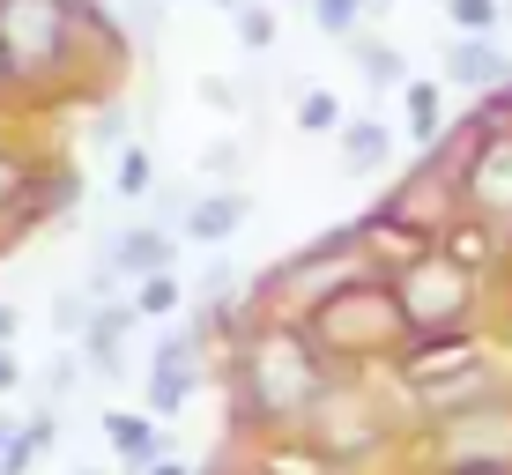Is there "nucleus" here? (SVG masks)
I'll list each match as a JSON object with an SVG mask.
<instances>
[{"label": "nucleus", "instance_id": "f257e3e1", "mask_svg": "<svg viewBox=\"0 0 512 475\" xmlns=\"http://www.w3.org/2000/svg\"><path fill=\"white\" fill-rule=\"evenodd\" d=\"M327 394H334V364L320 357V342L305 334V320L260 312V320L238 327V349H231V416H238V431L305 438Z\"/></svg>", "mask_w": 512, "mask_h": 475}, {"label": "nucleus", "instance_id": "f03ea898", "mask_svg": "<svg viewBox=\"0 0 512 475\" xmlns=\"http://www.w3.org/2000/svg\"><path fill=\"white\" fill-rule=\"evenodd\" d=\"M305 334L320 342V357L334 364V379H364L372 364H401V349L416 342L386 275H372V283H349L342 297L312 305V312H305Z\"/></svg>", "mask_w": 512, "mask_h": 475}, {"label": "nucleus", "instance_id": "7ed1b4c3", "mask_svg": "<svg viewBox=\"0 0 512 475\" xmlns=\"http://www.w3.org/2000/svg\"><path fill=\"white\" fill-rule=\"evenodd\" d=\"M82 23H104L90 0H0V45H8V75L15 90H52L75 67Z\"/></svg>", "mask_w": 512, "mask_h": 475}, {"label": "nucleus", "instance_id": "20e7f679", "mask_svg": "<svg viewBox=\"0 0 512 475\" xmlns=\"http://www.w3.org/2000/svg\"><path fill=\"white\" fill-rule=\"evenodd\" d=\"M394 297H401V320H409L416 342H438V334H475V312H483V275L461 268L446 245H423L409 253L394 275Z\"/></svg>", "mask_w": 512, "mask_h": 475}, {"label": "nucleus", "instance_id": "39448f33", "mask_svg": "<svg viewBox=\"0 0 512 475\" xmlns=\"http://www.w3.org/2000/svg\"><path fill=\"white\" fill-rule=\"evenodd\" d=\"M372 238L364 231H327L312 245H297L282 268L260 275V297H268L275 312H290V320H305L312 305H327V297H342L349 283H372Z\"/></svg>", "mask_w": 512, "mask_h": 475}, {"label": "nucleus", "instance_id": "423d86ee", "mask_svg": "<svg viewBox=\"0 0 512 475\" xmlns=\"http://www.w3.org/2000/svg\"><path fill=\"white\" fill-rule=\"evenodd\" d=\"M394 379L416 394L423 424H431V416L468 409V401H483V394H498V379H490V357L475 349V334H438V342H409V349H401V364H394Z\"/></svg>", "mask_w": 512, "mask_h": 475}, {"label": "nucleus", "instance_id": "0eeeda50", "mask_svg": "<svg viewBox=\"0 0 512 475\" xmlns=\"http://www.w3.org/2000/svg\"><path fill=\"white\" fill-rule=\"evenodd\" d=\"M386 438H394V416L372 401V386L364 379H334V394L320 401L305 446L320 453L327 468H357V461H372V453H386Z\"/></svg>", "mask_w": 512, "mask_h": 475}, {"label": "nucleus", "instance_id": "6e6552de", "mask_svg": "<svg viewBox=\"0 0 512 475\" xmlns=\"http://www.w3.org/2000/svg\"><path fill=\"white\" fill-rule=\"evenodd\" d=\"M461 208L483 223H498L512 238V119L483 127L468 119V156H461Z\"/></svg>", "mask_w": 512, "mask_h": 475}, {"label": "nucleus", "instance_id": "1a4fd4ad", "mask_svg": "<svg viewBox=\"0 0 512 475\" xmlns=\"http://www.w3.org/2000/svg\"><path fill=\"white\" fill-rule=\"evenodd\" d=\"M431 446L438 461H498L512 468V401L505 394H483L453 416H431Z\"/></svg>", "mask_w": 512, "mask_h": 475}, {"label": "nucleus", "instance_id": "9d476101", "mask_svg": "<svg viewBox=\"0 0 512 475\" xmlns=\"http://www.w3.org/2000/svg\"><path fill=\"white\" fill-rule=\"evenodd\" d=\"M201 342H208L201 327H179V334L156 342V357H149V416H179L193 401V386H201Z\"/></svg>", "mask_w": 512, "mask_h": 475}, {"label": "nucleus", "instance_id": "9b49d317", "mask_svg": "<svg viewBox=\"0 0 512 475\" xmlns=\"http://www.w3.org/2000/svg\"><path fill=\"white\" fill-rule=\"evenodd\" d=\"M179 231H164V223H134V231H112L104 238V253H97V268H112V275H127V283H141V275H164V268H179Z\"/></svg>", "mask_w": 512, "mask_h": 475}, {"label": "nucleus", "instance_id": "f8f14e48", "mask_svg": "<svg viewBox=\"0 0 512 475\" xmlns=\"http://www.w3.org/2000/svg\"><path fill=\"white\" fill-rule=\"evenodd\" d=\"M245 216H253V201L231 186H208V193H193L186 201V216H179V238L186 245H201V253H223L238 231H245Z\"/></svg>", "mask_w": 512, "mask_h": 475}, {"label": "nucleus", "instance_id": "ddd939ff", "mask_svg": "<svg viewBox=\"0 0 512 475\" xmlns=\"http://www.w3.org/2000/svg\"><path fill=\"white\" fill-rule=\"evenodd\" d=\"M446 82L475 97H505L512 90V52L498 38H453L446 45Z\"/></svg>", "mask_w": 512, "mask_h": 475}, {"label": "nucleus", "instance_id": "4468645a", "mask_svg": "<svg viewBox=\"0 0 512 475\" xmlns=\"http://www.w3.org/2000/svg\"><path fill=\"white\" fill-rule=\"evenodd\" d=\"M97 297V290H90ZM141 320L134 305H119V297H97V320L82 334V364H90L97 379H127V327Z\"/></svg>", "mask_w": 512, "mask_h": 475}, {"label": "nucleus", "instance_id": "2eb2a0df", "mask_svg": "<svg viewBox=\"0 0 512 475\" xmlns=\"http://www.w3.org/2000/svg\"><path fill=\"white\" fill-rule=\"evenodd\" d=\"M104 438H112V453L127 468H149V461H164V453H171L164 416H134V409H104Z\"/></svg>", "mask_w": 512, "mask_h": 475}, {"label": "nucleus", "instance_id": "dca6fc26", "mask_svg": "<svg viewBox=\"0 0 512 475\" xmlns=\"http://www.w3.org/2000/svg\"><path fill=\"white\" fill-rule=\"evenodd\" d=\"M342 156H349V171H379L386 156H394L386 119H349V127H342Z\"/></svg>", "mask_w": 512, "mask_h": 475}, {"label": "nucleus", "instance_id": "f3484780", "mask_svg": "<svg viewBox=\"0 0 512 475\" xmlns=\"http://www.w3.org/2000/svg\"><path fill=\"white\" fill-rule=\"evenodd\" d=\"M357 75L372 82V90H409V60H401L394 45H379V38H357Z\"/></svg>", "mask_w": 512, "mask_h": 475}, {"label": "nucleus", "instance_id": "a211bd4d", "mask_svg": "<svg viewBox=\"0 0 512 475\" xmlns=\"http://www.w3.org/2000/svg\"><path fill=\"white\" fill-rule=\"evenodd\" d=\"M127 305L141 312V320H171V312H179L186 305V290H179V275H141V283H134V297H127Z\"/></svg>", "mask_w": 512, "mask_h": 475}, {"label": "nucleus", "instance_id": "6ab92c4d", "mask_svg": "<svg viewBox=\"0 0 512 475\" xmlns=\"http://www.w3.org/2000/svg\"><path fill=\"white\" fill-rule=\"evenodd\" d=\"M401 97H409V134L423 149H438V134H446V104H438V90H431V82H409Z\"/></svg>", "mask_w": 512, "mask_h": 475}, {"label": "nucleus", "instance_id": "aec40b11", "mask_svg": "<svg viewBox=\"0 0 512 475\" xmlns=\"http://www.w3.org/2000/svg\"><path fill=\"white\" fill-rule=\"evenodd\" d=\"M342 127H349V112H342L334 90H305L297 97V134H342Z\"/></svg>", "mask_w": 512, "mask_h": 475}, {"label": "nucleus", "instance_id": "412c9836", "mask_svg": "<svg viewBox=\"0 0 512 475\" xmlns=\"http://www.w3.org/2000/svg\"><path fill=\"white\" fill-rule=\"evenodd\" d=\"M119 201H149V193H156V156L149 149H119Z\"/></svg>", "mask_w": 512, "mask_h": 475}, {"label": "nucleus", "instance_id": "4be33fe9", "mask_svg": "<svg viewBox=\"0 0 512 475\" xmlns=\"http://www.w3.org/2000/svg\"><path fill=\"white\" fill-rule=\"evenodd\" d=\"M90 320H97V297H90V290H60V297H52V327H60L67 342H82Z\"/></svg>", "mask_w": 512, "mask_h": 475}, {"label": "nucleus", "instance_id": "5701e85b", "mask_svg": "<svg viewBox=\"0 0 512 475\" xmlns=\"http://www.w3.org/2000/svg\"><path fill=\"white\" fill-rule=\"evenodd\" d=\"M364 8H372V0H312V23H320L327 38H357Z\"/></svg>", "mask_w": 512, "mask_h": 475}, {"label": "nucleus", "instance_id": "b1692460", "mask_svg": "<svg viewBox=\"0 0 512 475\" xmlns=\"http://www.w3.org/2000/svg\"><path fill=\"white\" fill-rule=\"evenodd\" d=\"M453 23H461V38H490V30L505 23V0H446Z\"/></svg>", "mask_w": 512, "mask_h": 475}, {"label": "nucleus", "instance_id": "393cba45", "mask_svg": "<svg viewBox=\"0 0 512 475\" xmlns=\"http://www.w3.org/2000/svg\"><path fill=\"white\" fill-rule=\"evenodd\" d=\"M231 23H238V45H245V52H268V45H275V8H260V0H245Z\"/></svg>", "mask_w": 512, "mask_h": 475}, {"label": "nucleus", "instance_id": "a878e982", "mask_svg": "<svg viewBox=\"0 0 512 475\" xmlns=\"http://www.w3.org/2000/svg\"><path fill=\"white\" fill-rule=\"evenodd\" d=\"M23 193H30V164L0 149V216H8V208H23Z\"/></svg>", "mask_w": 512, "mask_h": 475}, {"label": "nucleus", "instance_id": "bb28decb", "mask_svg": "<svg viewBox=\"0 0 512 475\" xmlns=\"http://www.w3.org/2000/svg\"><path fill=\"white\" fill-rule=\"evenodd\" d=\"M238 164H245V149H238V142H216V149H201V171H208V179H231Z\"/></svg>", "mask_w": 512, "mask_h": 475}, {"label": "nucleus", "instance_id": "cd10ccee", "mask_svg": "<svg viewBox=\"0 0 512 475\" xmlns=\"http://www.w3.org/2000/svg\"><path fill=\"white\" fill-rule=\"evenodd\" d=\"M23 438H30V446H52V438H60V409H30V424H23Z\"/></svg>", "mask_w": 512, "mask_h": 475}, {"label": "nucleus", "instance_id": "c85d7f7f", "mask_svg": "<svg viewBox=\"0 0 512 475\" xmlns=\"http://www.w3.org/2000/svg\"><path fill=\"white\" fill-rule=\"evenodd\" d=\"M75 372H82V357H52V372H45V394H67V386H75Z\"/></svg>", "mask_w": 512, "mask_h": 475}, {"label": "nucleus", "instance_id": "c756f323", "mask_svg": "<svg viewBox=\"0 0 512 475\" xmlns=\"http://www.w3.org/2000/svg\"><path fill=\"white\" fill-rule=\"evenodd\" d=\"M90 134H97L104 149H119V142H127V119H119V112H97V127H90Z\"/></svg>", "mask_w": 512, "mask_h": 475}, {"label": "nucleus", "instance_id": "7c9ffc66", "mask_svg": "<svg viewBox=\"0 0 512 475\" xmlns=\"http://www.w3.org/2000/svg\"><path fill=\"white\" fill-rule=\"evenodd\" d=\"M431 475H512V468H498V461H438Z\"/></svg>", "mask_w": 512, "mask_h": 475}, {"label": "nucleus", "instance_id": "2f4dec72", "mask_svg": "<svg viewBox=\"0 0 512 475\" xmlns=\"http://www.w3.org/2000/svg\"><path fill=\"white\" fill-rule=\"evenodd\" d=\"M8 386H23V364H15V349L0 342V394H8Z\"/></svg>", "mask_w": 512, "mask_h": 475}, {"label": "nucleus", "instance_id": "473e14b6", "mask_svg": "<svg viewBox=\"0 0 512 475\" xmlns=\"http://www.w3.org/2000/svg\"><path fill=\"white\" fill-rule=\"evenodd\" d=\"M134 475H193V468L179 461V453H164V461H149V468H134Z\"/></svg>", "mask_w": 512, "mask_h": 475}, {"label": "nucleus", "instance_id": "72a5a7b5", "mask_svg": "<svg viewBox=\"0 0 512 475\" xmlns=\"http://www.w3.org/2000/svg\"><path fill=\"white\" fill-rule=\"evenodd\" d=\"M15 438H23V424H15V416H0V461L15 453Z\"/></svg>", "mask_w": 512, "mask_h": 475}, {"label": "nucleus", "instance_id": "f704fd0d", "mask_svg": "<svg viewBox=\"0 0 512 475\" xmlns=\"http://www.w3.org/2000/svg\"><path fill=\"white\" fill-rule=\"evenodd\" d=\"M15 97V75H8V45H0V104Z\"/></svg>", "mask_w": 512, "mask_h": 475}, {"label": "nucleus", "instance_id": "c9c22d12", "mask_svg": "<svg viewBox=\"0 0 512 475\" xmlns=\"http://www.w3.org/2000/svg\"><path fill=\"white\" fill-rule=\"evenodd\" d=\"M8 334H15V305H0V342H8Z\"/></svg>", "mask_w": 512, "mask_h": 475}, {"label": "nucleus", "instance_id": "e433bc0d", "mask_svg": "<svg viewBox=\"0 0 512 475\" xmlns=\"http://www.w3.org/2000/svg\"><path fill=\"white\" fill-rule=\"evenodd\" d=\"M208 8H223V15H238V8H245V0H208Z\"/></svg>", "mask_w": 512, "mask_h": 475}, {"label": "nucleus", "instance_id": "4c0bfd02", "mask_svg": "<svg viewBox=\"0 0 512 475\" xmlns=\"http://www.w3.org/2000/svg\"><path fill=\"white\" fill-rule=\"evenodd\" d=\"M372 8H401V0H372Z\"/></svg>", "mask_w": 512, "mask_h": 475}, {"label": "nucleus", "instance_id": "58836bf2", "mask_svg": "<svg viewBox=\"0 0 512 475\" xmlns=\"http://www.w3.org/2000/svg\"><path fill=\"white\" fill-rule=\"evenodd\" d=\"M75 475H97V468H75Z\"/></svg>", "mask_w": 512, "mask_h": 475}, {"label": "nucleus", "instance_id": "ea45409f", "mask_svg": "<svg viewBox=\"0 0 512 475\" xmlns=\"http://www.w3.org/2000/svg\"><path fill=\"white\" fill-rule=\"evenodd\" d=\"M505 15H512V0H505Z\"/></svg>", "mask_w": 512, "mask_h": 475}, {"label": "nucleus", "instance_id": "a19ab883", "mask_svg": "<svg viewBox=\"0 0 512 475\" xmlns=\"http://www.w3.org/2000/svg\"><path fill=\"white\" fill-rule=\"evenodd\" d=\"M305 8H312V0H305Z\"/></svg>", "mask_w": 512, "mask_h": 475}]
</instances>
